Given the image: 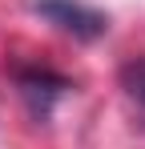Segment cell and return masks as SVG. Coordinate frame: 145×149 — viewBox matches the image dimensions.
I'll return each instance as SVG.
<instances>
[{"label":"cell","instance_id":"6da1fadb","mask_svg":"<svg viewBox=\"0 0 145 149\" xmlns=\"http://www.w3.org/2000/svg\"><path fill=\"white\" fill-rule=\"evenodd\" d=\"M32 12H36V16H45L48 24H56L61 32L77 36V40H97V36H105V32H109L105 12H97V8L81 4V0H36V4H32Z\"/></svg>","mask_w":145,"mask_h":149},{"label":"cell","instance_id":"3957f363","mask_svg":"<svg viewBox=\"0 0 145 149\" xmlns=\"http://www.w3.org/2000/svg\"><path fill=\"white\" fill-rule=\"evenodd\" d=\"M121 89H125V97L145 129V56H133L129 65H121Z\"/></svg>","mask_w":145,"mask_h":149},{"label":"cell","instance_id":"7a4b0ae2","mask_svg":"<svg viewBox=\"0 0 145 149\" xmlns=\"http://www.w3.org/2000/svg\"><path fill=\"white\" fill-rule=\"evenodd\" d=\"M16 85H20V97L28 101L32 117H40V121L52 113V105L72 89L65 77L48 73V69H20V73H16Z\"/></svg>","mask_w":145,"mask_h":149}]
</instances>
